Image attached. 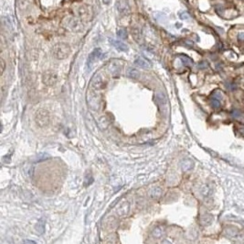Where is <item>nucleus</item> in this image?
Returning a JSON list of instances; mask_svg holds the SVG:
<instances>
[{"label": "nucleus", "instance_id": "nucleus-15", "mask_svg": "<svg viewBox=\"0 0 244 244\" xmlns=\"http://www.w3.org/2000/svg\"><path fill=\"white\" fill-rule=\"evenodd\" d=\"M31 0H17V7L20 10H26L29 8Z\"/></svg>", "mask_w": 244, "mask_h": 244}, {"label": "nucleus", "instance_id": "nucleus-4", "mask_svg": "<svg viewBox=\"0 0 244 244\" xmlns=\"http://www.w3.org/2000/svg\"><path fill=\"white\" fill-rule=\"evenodd\" d=\"M49 116L48 111L44 109H40L36 113V122L40 127H45L49 124Z\"/></svg>", "mask_w": 244, "mask_h": 244}, {"label": "nucleus", "instance_id": "nucleus-22", "mask_svg": "<svg viewBox=\"0 0 244 244\" xmlns=\"http://www.w3.org/2000/svg\"><path fill=\"white\" fill-rule=\"evenodd\" d=\"M210 105H211V107L213 108H220V100L218 99H216V98H212L211 99V101H210Z\"/></svg>", "mask_w": 244, "mask_h": 244}, {"label": "nucleus", "instance_id": "nucleus-8", "mask_svg": "<svg viewBox=\"0 0 244 244\" xmlns=\"http://www.w3.org/2000/svg\"><path fill=\"white\" fill-rule=\"evenodd\" d=\"M42 81L46 85L52 86L57 83L58 76H57V74L53 72H46V73H44V74H43V76H42Z\"/></svg>", "mask_w": 244, "mask_h": 244}, {"label": "nucleus", "instance_id": "nucleus-18", "mask_svg": "<svg viewBox=\"0 0 244 244\" xmlns=\"http://www.w3.org/2000/svg\"><path fill=\"white\" fill-rule=\"evenodd\" d=\"M161 194H162V189L160 187H154L153 189L150 190V196L154 198L159 197L161 196Z\"/></svg>", "mask_w": 244, "mask_h": 244}, {"label": "nucleus", "instance_id": "nucleus-1", "mask_svg": "<svg viewBox=\"0 0 244 244\" xmlns=\"http://www.w3.org/2000/svg\"><path fill=\"white\" fill-rule=\"evenodd\" d=\"M52 53L54 57L58 60H63L67 58L71 53V47L67 43L60 42L55 44L52 48Z\"/></svg>", "mask_w": 244, "mask_h": 244}, {"label": "nucleus", "instance_id": "nucleus-29", "mask_svg": "<svg viewBox=\"0 0 244 244\" xmlns=\"http://www.w3.org/2000/svg\"><path fill=\"white\" fill-rule=\"evenodd\" d=\"M227 88L228 89H229V90H233V89H235V85H233V84H227Z\"/></svg>", "mask_w": 244, "mask_h": 244}, {"label": "nucleus", "instance_id": "nucleus-20", "mask_svg": "<svg viewBox=\"0 0 244 244\" xmlns=\"http://www.w3.org/2000/svg\"><path fill=\"white\" fill-rule=\"evenodd\" d=\"M164 234V229H163V227H156L154 231H153V235L155 238H161Z\"/></svg>", "mask_w": 244, "mask_h": 244}, {"label": "nucleus", "instance_id": "nucleus-28", "mask_svg": "<svg viewBox=\"0 0 244 244\" xmlns=\"http://www.w3.org/2000/svg\"><path fill=\"white\" fill-rule=\"evenodd\" d=\"M24 244H37V242H35L34 241H31V240H25Z\"/></svg>", "mask_w": 244, "mask_h": 244}, {"label": "nucleus", "instance_id": "nucleus-3", "mask_svg": "<svg viewBox=\"0 0 244 244\" xmlns=\"http://www.w3.org/2000/svg\"><path fill=\"white\" fill-rule=\"evenodd\" d=\"M87 100H88L89 106L92 108L98 110L101 106V96L99 94L95 93L94 91H89L87 94Z\"/></svg>", "mask_w": 244, "mask_h": 244}, {"label": "nucleus", "instance_id": "nucleus-30", "mask_svg": "<svg viewBox=\"0 0 244 244\" xmlns=\"http://www.w3.org/2000/svg\"><path fill=\"white\" fill-rule=\"evenodd\" d=\"M238 39L241 40V41H243L244 40V32H240L239 34H238Z\"/></svg>", "mask_w": 244, "mask_h": 244}, {"label": "nucleus", "instance_id": "nucleus-26", "mask_svg": "<svg viewBox=\"0 0 244 244\" xmlns=\"http://www.w3.org/2000/svg\"><path fill=\"white\" fill-rule=\"evenodd\" d=\"M231 115H232L234 117H239L241 116V112L238 109H234L232 112H231Z\"/></svg>", "mask_w": 244, "mask_h": 244}, {"label": "nucleus", "instance_id": "nucleus-21", "mask_svg": "<svg viewBox=\"0 0 244 244\" xmlns=\"http://www.w3.org/2000/svg\"><path fill=\"white\" fill-rule=\"evenodd\" d=\"M116 33H117V36H118L120 39H122V40H125V39H127L128 34H127L126 29H119L117 30V32H116Z\"/></svg>", "mask_w": 244, "mask_h": 244}, {"label": "nucleus", "instance_id": "nucleus-27", "mask_svg": "<svg viewBox=\"0 0 244 244\" xmlns=\"http://www.w3.org/2000/svg\"><path fill=\"white\" fill-rule=\"evenodd\" d=\"M5 67H6V62H5V61L3 59H1V73L4 72Z\"/></svg>", "mask_w": 244, "mask_h": 244}, {"label": "nucleus", "instance_id": "nucleus-23", "mask_svg": "<svg viewBox=\"0 0 244 244\" xmlns=\"http://www.w3.org/2000/svg\"><path fill=\"white\" fill-rule=\"evenodd\" d=\"M157 100L159 101V103H161L162 105H166V99L165 96L163 95V94H161V93L157 94Z\"/></svg>", "mask_w": 244, "mask_h": 244}, {"label": "nucleus", "instance_id": "nucleus-5", "mask_svg": "<svg viewBox=\"0 0 244 244\" xmlns=\"http://www.w3.org/2000/svg\"><path fill=\"white\" fill-rule=\"evenodd\" d=\"M76 13L80 20H89L92 17V9L88 6H79L76 8Z\"/></svg>", "mask_w": 244, "mask_h": 244}, {"label": "nucleus", "instance_id": "nucleus-11", "mask_svg": "<svg viewBox=\"0 0 244 244\" xmlns=\"http://www.w3.org/2000/svg\"><path fill=\"white\" fill-rule=\"evenodd\" d=\"M129 203L127 201H125L124 203H123L117 209V213L119 214V216H125L127 215V213L129 212Z\"/></svg>", "mask_w": 244, "mask_h": 244}, {"label": "nucleus", "instance_id": "nucleus-9", "mask_svg": "<svg viewBox=\"0 0 244 244\" xmlns=\"http://www.w3.org/2000/svg\"><path fill=\"white\" fill-rule=\"evenodd\" d=\"M107 68H108L109 72L112 74V76H118V74L121 73L122 65H121V64H120V61H118V60H112V62H110L109 64H108Z\"/></svg>", "mask_w": 244, "mask_h": 244}, {"label": "nucleus", "instance_id": "nucleus-31", "mask_svg": "<svg viewBox=\"0 0 244 244\" xmlns=\"http://www.w3.org/2000/svg\"><path fill=\"white\" fill-rule=\"evenodd\" d=\"M103 2H104L105 4H109V3L111 2V0H103Z\"/></svg>", "mask_w": 244, "mask_h": 244}, {"label": "nucleus", "instance_id": "nucleus-12", "mask_svg": "<svg viewBox=\"0 0 244 244\" xmlns=\"http://www.w3.org/2000/svg\"><path fill=\"white\" fill-rule=\"evenodd\" d=\"M213 221V216L211 214H204L200 217V223L203 226H209L211 224V222Z\"/></svg>", "mask_w": 244, "mask_h": 244}, {"label": "nucleus", "instance_id": "nucleus-10", "mask_svg": "<svg viewBox=\"0 0 244 244\" xmlns=\"http://www.w3.org/2000/svg\"><path fill=\"white\" fill-rule=\"evenodd\" d=\"M112 44L114 45L117 50H119L120 52H127L128 51V46L125 44V43H123L120 41H112Z\"/></svg>", "mask_w": 244, "mask_h": 244}, {"label": "nucleus", "instance_id": "nucleus-24", "mask_svg": "<svg viewBox=\"0 0 244 244\" xmlns=\"http://www.w3.org/2000/svg\"><path fill=\"white\" fill-rule=\"evenodd\" d=\"M212 97L220 100V99L222 98V93H221L220 90H215V91L213 92V94H212Z\"/></svg>", "mask_w": 244, "mask_h": 244}, {"label": "nucleus", "instance_id": "nucleus-6", "mask_svg": "<svg viewBox=\"0 0 244 244\" xmlns=\"http://www.w3.org/2000/svg\"><path fill=\"white\" fill-rule=\"evenodd\" d=\"M105 86V82L101 73H96L93 76L91 81V87L94 90H101Z\"/></svg>", "mask_w": 244, "mask_h": 244}, {"label": "nucleus", "instance_id": "nucleus-2", "mask_svg": "<svg viewBox=\"0 0 244 244\" xmlns=\"http://www.w3.org/2000/svg\"><path fill=\"white\" fill-rule=\"evenodd\" d=\"M63 25L68 29L73 32H80L83 29V25L81 20L77 17H67L63 20Z\"/></svg>", "mask_w": 244, "mask_h": 244}, {"label": "nucleus", "instance_id": "nucleus-19", "mask_svg": "<svg viewBox=\"0 0 244 244\" xmlns=\"http://www.w3.org/2000/svg\"><path fill=\"white\" fill-rule=\"evenodd\" d=\"M180 61H181V62H182V64H184V65H186V66H192L193 65V61L189 58V57H187V56H186V55H182L180 57Z\"/></svg>", "mask_w": 244, "mask_h": 244}, {"label": "nucleus", "instance_id": "nucleus-7", "mask_svg": "<svg viewBox=\"0 0 244 244\" xmlns=\"http://www.w3.org/2000/svg\"><path fill=\"white\" fill-rule=\"evenodd\" d=\"M103 56V52H102V50L100 49V48H97V49H94L93 51L91 52V54L89 55V57H88V61H87V65H88L90 68L95 64V62L100 60V59H102L101 57Z\"/></svg>", "mask_w": 244, "mask_h": 244}, {"label": "nucleus", "instance_id": "nucleus-16", "mask_svg": "<svg viewBox=\"0 0 244 244\" xmlns=\"http://www.w3.org/2000/svg\"><path fill=\"white\" fill-rule=\"evenodd\" d=\"M127 76H128L130 78L134 79V80H137V79L140 78V73H139V72L137 71L136 69H134V68H129V69H128V71H127Z\"/></svg>", "mask_w": 244, "mask_h": 244}, {"label": "nucleus", "instance_id": "nucleus-14", "mask_svg": "<svg viewBox=\"0 0 244 244\" xmlns=\"http://www.w3.org/2000/svg\"><path fill=\"white\" fill-rule=\"evenodd\" d=\"M193 167H194V162L190 159H185L182 162V164H181V168H182V170L185 172L190 171Z\"/></svg>", "mask_w": 244, "mask_h": 244}, {"label": "nucleus", "instance_id": "nucleus-13", "mask_svg": "<svg viewBox=\"0 0 244 244\" xmlns=\"http://www.w3.org/2000/svg\"><path fill=\"white\" fill-rule=\"evenodd\" d=\"M134 64L139 66L140 68H143V69H148V68L151 67V65H150V64L146 60L143 59L141 57H138L134 61Z\"/></svg>", "mask_w": 244, "mask_h": 244}, {"label": "nucleus", "instance_id": "nucleus-25", "mask_svg": "<svg viewBox=\"0 0 244 244\" xmlns=\"http://www.w3.org/2000/svg\"><path fill=\"white\" fill-rule=\"evenodd\" d=\"M178 16H179V17L181 18V20H189V14H187L186 12H185V11H183V12H179Z\"/></svg>", "mask_w": 244, "mask_h": 244}, {"label": "nucleus", "instance_id": "nucleus-17", "mask_svg": "<svg viewBox=\"0 0 244 244\" xmlns=\"http://www.w3.org/2000/svg\"><path fill=\"white\" fill-rule=\"evenodd\" d=\"M35 229L39 234H42L45 231V221L40 220L39 222H37L36 226H35Z\"/></svg>", "mask_w": 244, "mask_h": 244}]
</instances>
